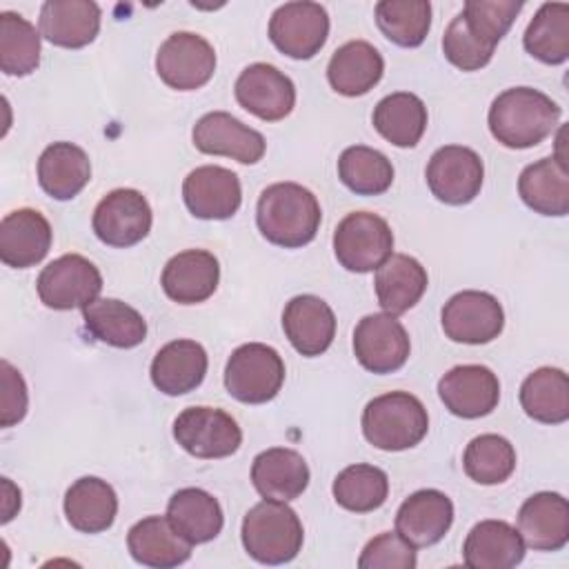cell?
Segmentation results:
<instances>
[{"label": "cell", "mask_w": 569, "mask_h": 569, "mask_svg": "<svg viewBox=\"0 0 569 569\" xmlns=\"http://www.w3.org/2000/svg\"><path fill=\"white\" fill-rule=\"evenodd\" d=\"M51 224L36 209H16L0 222V260L13 269L38 264L51 249Z\"/></svg>", "instance_id": "cell-23"}, {"label": "cell", "mask_w": 569, "mask_h": 569, "mask_svg": "<svg viewBox=\"0 0 569 569\" xmlns=\"http://www.w3.org/2000/svg\"><path fill=\"white\" fill-rule=\"evenodd\" d=\"M127 547L136 562L171 569L189 560L193 545L173 529L167 516H147L129 529Z\"/></svg>", "instance_id": "cell-26"}, {"label": "cell", "mask_w": 569, "mask_h": 569, "mask_svg": "<svg viewBox=\"0 0 569 569\" xmlns=\"http://www.w3.org/2000/svg\"><path fill=\"white\" fill-rule=\"evenodd\" d=\"M207 367V351L200 342L171 340L153 356L151 382L167 396H182L202 385Z\"/></svg>", "instance_id": "cell-25"}, {"label": "cell", "mask_w": 569, "mask_h": 569, "mask_svg": "<svg viewBox=\"0 0 569 569\" xmlns=\"http://www.w3.org/2000/svg\"><path fill=\"white\" fill-rule=\"evenodd\" d=\"M336 502L353 513H369L385 505L389 496V478L373 465H349L333 480Z\"/></svg>", "instance_id": "cell-40"}, {"label": "cell", "mask_w": 569, "mask_h": 569, "mask_svg": "<svg viewBox=\"0 0 569 569\" xmlns=\"http://www.w3.org/2000/svg\"><path fill=\"white\" fill-rule=\"evenodd\" d=\"M220 264L211 251L187 249L176 253L162 269V291L178 305H198L213 296Z\"/></svg>", "instance_id": "cell-21"}, {"label": "cell", "mask_w": 569, "mask_h": 569, "mask_svg": "<svg viewBox=\"0 0 569 569\" xmlns=\"http://www.w3.org/2000/svg\"><path fill=\"white\" fill-rule=\"evenodd\" d=\"M193 147L209 156H227L242 164H256L267 149L260 131L247 127L227 111L204 113L191 131Z\"/></svg>", "instance_id": "cell-16"}, {"label": "cell", "mask_w": 569, "mask_h": 569, "mask_svg": "<svg viewBox=\"0 0 569 569\" xmlns=\"http://www.w3.org/2000/svg\"><path fill=\"white\" fill-rule=\"evenodd\" d=\"M251 482L264 500H296L309 485L305 458L287 447H271L253 458Z\"/></svg>", "instance_id": "cell-27"}, {"label": "cell", "mask_w": 569, "mask_h": 569, "mask_svg": "<svg viewBox=\"0 0 569 569\" xmlns=\"http://www.w3.org/2000/svg\"><path fill=\"white\" fill-rule=\"evenodd\" d=\"M465 565L471 569H509L522 562L525 542L505 520H480L462 545Z\"/></svg>", "instance_id": "cell-29"}, {"label": "cell", "mask_w": 569, "mask_h": 569, "mask_svg": "<svg viewBox=\"0 0 569 569\" xmlns=\"http://www.w3.org/2000/svg\"><path fill=\"white\" fill-rule=\"evenodd\" d=\"M525 413L542 425H560L569 418V378L562 369L540 367L520 385Z\"/></svg>", "instance_id": "cell-37"}, {"label": "cell", "mask_w": 569, "mask_h": 569, "mask_svg": "<svg viewBox=\"0 0 569 569\" xmlns=\"http://www.w3.org/2000/svg\"><path fill=\"white\" fill-rule=\"evenodd\" d=\"M365 438L382 451L416 447L429 431L425 405L409 391H389L367 402L362 411Z\"/></svg>", "instance_id": "cell-4"}, {"label": "cell", "mask_w": 569, "mask_h": 569, "mask_svg": "<svg viewBox=\"0 0 569 569\" xmlns=\"http://www.w3.org/2000/svg\"><path fill=\"white\" fill-rule=\"evenodd\" d=\"M100 7L91 0H47L40 9V36L56 47L80 49L100 31Z\"/></svg>", "instance_id": "cell-24"}, {"label": "cell", "mask_w": 569, "mask_h": 569, "mask_svg": "<svg viewBox=\"0 0 569 569\" xmlns=\"http://www.w3.org/2000/svg\"><path fill=\"white\" fill-rule=\"evenodd\" d=\"M282 329L300 356L316 358L333 342L336 316L322 298L302 293L287 302L282 311Z\"/></svg>", "instance_id": "cell-22"}, {"label": "cell", "mask_w": 569, "mask_h": 569, "mask_svg": "<svg viewBox=\"0 0 569 569\" xmlns=\"http://www.w3.org/2000/svg\"><path fill=\"white\" fill-rule=\"evenodd\" d=\"M385 73L380 51L367 40H351L338 47L327 64V80L333 91L347 98L365 96Z\"/></svg>", "instance_id": "cell-28"}, {"label": "cell", "mask_w": 569, "mask_h": 569, "mask_svg": "<svg viewBox=\"0 0 569 569\" xmlns=\"http://www.w3.org/2000/svg\"><path fill=\"white\" fill-rule=\"evenodd\" d=\"M284 382L280 353L262 342H247L231 351L224 367V387L244 405H262L278 396Z\"/></svg>", "instance_id": "cell-5"}, {"label": "cell", "mask_w": 569, "mask_h": 569, "mask_svg": "<svg viewBox=\"0 0 569 569\" xmlns=\"http://www.w3.org/2000/svg\"><path fill=\"white\" fill-rule=\"evenodd\" d=\"M89 180V156L73 142H53L38 158V182L53 200L76 198Z\"/></svg>", "instance_id": "cell-31"}, {"label": "cell", "mask_w": 569, "mask_h": 569, "mask_svg": "<svg viewBox=\"0 0 569 569\" xmlns=\"http://www.w3.org/2000/svg\"><path fill=\"white\" fill-rule=\"evenodd\" d=\"M244 551L262 565H284L302 549L305 531L298 513L280 500H262L242 518Z\"/></svg>", "instance_id": "cell-3"}, {"label": "cell", "mask_w": 569, "mask_h": 569, "mask_svg": "<svg viewBox=\"0 0 569 569\" xmlns=\"http://www.w3.org/2000/svg\"><path fill=\"white\" fill-rule=\"evenodd\" d=\"M562 109L542 91L511 87L489 107V131L509 149H529L553 133Z\"/></svg>", "instance_id": "cell-1"}, {"label": "cell", "mask_w": 569, "mask_h": 569, "mask_svg": "<svg viewBox=\"0 0 569 569\" xmlns=\"http://www.w3.org/2000/svg\"><path fill=\"white\" fill-rule=\"evenodd\" d=\"M36 289L49 309H84L98 300V293L102 291V276L89 258L80 253H64L40 271Z\"/></svg>", "instance_id": "cell-7"}, {"label": "cell", "mask_w": 569, "mask_h": 569, "mask_svg": "<svg viewBox=\"0 0 569 569\" xmlns=\"http://www.w3.org/2000/svg\"><path fill=\"white\" fill-rule=\"evenodd\" d=\"M167 518L173 529L191 545L213 540L224 525L220 502L198 487L178 489L167 505Z\"/></svg>", "instance_id": "cell-34"}, {"label": "cell", "mask_w": 569, "mask_h": 569, "mask_svg": "<svg viewBox=\"0 0 569 569\" xmlns=\"http://www.w3.org/2000/svg\"><path fill=\"white\" fill-rule=\"evenodd\" d=\"M238 104L260 120L276 122L291 113L296 104V87L289 76L267 62L244 67L236 80Z\"/></svg>", "instance_id": "cell-15"}, {"label": "cell", "mask_w": 569, "mask_h": 569, "mask_svg": "<svg viewBox=\"0 0 569 569\" xmlns=\"http://www.w3.org/2000/svg\"><path fill=\"white\" fill-rule=\"evenodd\" d=\"M425 176L431 193L440 202L458 207L471 202L480 193L485 167L473 149L447 144L433 151Z\"/></svg>", "instance_id": "cell-12"}, {"label": "cell", "mask_w": 569, "mask_h": 569, "mask_svg": "<svg viewBox=\"0 0 569 569\" xmlns=\"http://www.w3.org/2000/svg\"><path fill=\"white\" fill-rule=\"evenodd\" d=\"M0 425L13 427L27 416L29 393L24 378L9 360L0 362Z\"/></svg>", "instance_id": "cell-47"}, {"label": "cell", "mask_w": 569, "mask_h": 569, "mask_svg": "<svg viewBox=\"0 0 569 569\" xmlns=\"http://www.w3.org/2000/svg\"><path fill=\"white\" fill-rule=\"evenodd\" d=\"M527 53L545 64H562L569 58V4L545 2L522 36Z\"/></svg>", "instance_id": "cell-38"}, {"label": "cell", "mask_w": 569, "mask_h": 569, "mask_svg": "<svg viewBox=\"0 0 569 569\" xmlns=\"http://www.w3.org/2000/svg\"><path fill=\"white\" fill-rule=\"evenodd\" d=\"M409 349V333L391 313H369L353 329V353L371 373L398 371Z\"/></svg>", "instance_id": "cell-14"}, {"label": "cell", "mask_w": 569, "mask_h": 569, "mask_svg": "<svg viewBox=\"0 0 569 569\" xmlns=\"http://www.w3.org/2000/svg\"><path fill=\"white\" fill-rule=\"evenodd\" d=\"M518 533L533 551H560L569 542V502L556 491L529 496L518 511Z\"/></svg>", "instance_id": "cell-19"}, {"label": "cell", "mask_w": 569, "mask_h": 569, "mask_svg": "<svg viewBox=\"0 0 569 569\" xmlns=\"http://www.w3.org/2000/svg\"><path fill=\"white\" fill-rule=\"evenodd\" d=\"M442 405L458 418H482L498 407L500 382L485 365H458L438 380Z\"/></svg>", "instance_id": "cell-17"}, {"label": "cell", "mask_w": 569, "mask_h": 569, "mask_svg": "<svg viewBox=\"0 0 569 569\" xmlns=\"http://www.w3.org/2000/svg\"><path fill=\"white\" fill-rule=\"evenodd\" d=\"M338 178L358 196H378L391 187L393 164L382 151L353 144L338 158Z\"/></svg>", "instance_id": "cell-39"}, {"label": "cell", "mask_w": 569, "mask_h": 569, "mask_svg": "<svg viewBox=\"0 0 569 569\" xmlns=\"http://www.w3.org/2000/svg\"><path fill=\"white\" fill-rule=\"evenodd\" d=\"M82 320L87 331L109 347L131 349L147 338L144 318L133 307L116 298L93 300L82 309Z\"/></svg>", "instance_id": "cell-35"}, {"label": "cell", "mask_w": 569, "mask_h": 569, "mask_svg": "<svg viewBox=\"0 0 569 569\" xmlns=\"http://www.w3.org/2000/svg\"><path fill=\"white\" fill-rule=\"evenodd\" d=\"M416 562V549L398 531L371 538L358 558L360 569H413Z\"/></svg>", "instance_id": "cell-46"}, {"label": "cell", "mask_w": 569, "mask_h": 569, "mask_svg": "<svg viewBox=\"0 0 569 569\" xmlns=\"http://www.w3.org/2000/svg\"><path fill=\"white\" fill-rule=\"evenodd\" d=\"M440 322L449 340L462 345H485L502 333L505 311L496 296L467 289L445 302Z\"/></svg>", "instance_id": "cell-11"}, {"label": "cell", "mask_w": 569, "mask_h": 569, "mask_svg": "<svg viewBox=\"0 0 569 569\" xmlns=\"http://www.w3.org/2000/svg\"><path fill=\"white\" fill-rule=\"evenodd\" d=\"M376 24L398 47H418L431 27L427 0H382L376 4Z\"/></svg>", "instance_id": "cell-42"}, {"label": "cell", "mask_w": 569, "mask_h": 569, "mask_svg": "<svg viewBox=\"0 0 569 569\" xmlns=\"http://www.w3.org/2000/svg\"><path fill=\"white\" fill-rule=\"evenodd\" d=\"M462 467L478 485H500L516 469V449L498 433H482L467 445Z\"/></svg>", "instance_id": "cell-43"}, {"label": "cell", "mask_w": 569, "mask_h": 569, "mask_svg": "<svg viewBox=\"0 0 569 569\" xmlns=\"http://www.w3.org/2000/svg\"><path fill=\"white\" fill-rule=\"evenodd\" d=\"M151 207L136 189H113L93 209L91 227L100 242L109 247H131L151 231Z\"/></svg>", "instance_id": "cell-13"}, {"label": "cell", "mask_w": 569, "mask_h": 569, "mask_svg": "<svg viewBox=\"0 0 569 569\" xmlns=\"http://www.w3.org/2000/svg\"><path fill=\"white\" fill-rule=\"evenodd\" d=\"M333 253L347 271H373L393 253L391 227L371 211L347 213L333 231Z\"/></svg>", "instance_id": "cell-6"}, {"label": "cell", "mask_w": 569, "mask_h": 569, "mask_svg": "<svg viewBox=\"0 0 569 569\" xmlns=\"http://www.w3.org/2000/svg\"><path fill=\"white\" fill-rule=\"evenodd\" d=\"M118 513L113 487L96 476L78 478L64 493L67 522L82 533L107 531Z\"/></svg>", "instance_id": "cell-33"}, {"label": "cell", "mask_w": 569, "mask_h": 569, "mask_svg": "<svg viewBox=\"0 0 569 569\" xmlns=\"http://www.w3.org/2000/svg\"><path fill=\"white\" fill-rule=\"evenodd\" d=\"M2 522H9L16 511H20V489L11 485L9 478H2Z\"/></svg>", "instance_id": "cell-48"}, {"label": "cell", "mask_w": 569, "mask_h": 569, "mask_svg": "<svg viewBox=\"0 0 569 569\" xmlns=\"http://www.w3.org/2000/svg\"><path fill=\"white\" fill-rule=\"evenodd\" d=\"M173 438L193 458L213 460L236 453L242 442V431L222 409L189 407L173 420Z\"/></svg>", "instance_id": "cell-8"}, {"label": "cell", "mask_w": 569, "mask_h": 569, "mask_svg": "<svg viewBox=\"0 0 569 569\" xmlns=\"http://www.w3.org/2000/svg\"><path fill=\"white\" fill-rule=\"evenodd\" d=\"M453 522V502L438 489L411 493L396 513V531L413 549L431 547L445 538Z\"/></svg>", "instance_id": "cell-20"}, {"label": "cell", "mask_w": 569, "mask_h": 569, "mask_svg": "<svg viewBox=\"0 0 569 569\" xmlns=\"http://www.w3.org/2000/svg\"><path fill=\"white\" fill-rule=\"evenodd\" d=\"M187 209L200 220H227L242 202L240 180L231 169L204 164L189 171L182 182Z\"/></svg>", "instance_id": "cell-18"}, {"label": "cell", "mask_w": 569, "mask_h": 569, "mask_svg": "<svg viewBox=\"0 0 569 569\" xmlns=\"http://www.w3.org/2000/svg\"><path fill=\"white\" fill-rule=\"evenodd\" d=\"M520 0H467L460 16L467 31L482 44L496 49L520 13Z\"/></svg>", "instance_id": "cell-44"}, {"label": "cell", "mask_w": 569, "mask_h": 569, "mask_svg": "<svg viewBox=\"0 0 569 569\" xmlns=\"http://www.w3.org/2000/svg\"><path fill=\"white\" fill-rule=\"evenodd\" d=\"M322 211L316 196L298 182L269 184L258 198L256 222L271 244L305 247L316 238Z\"/></svg>", "instance_id": "cell-2"}, {"label": "cell", "mask_w": 569, "mask_h": 569, "mask_svg": "<svg viewBox=\"0 0 569 569\" xmlns=\"http://www.w3.org/2000/svg\"><path fill=\"white\" fill-rule=\"evenodd\" d=\"M442 53L453 67L462 71H478L493 58V49L482 44L467 31L460 13L445 29Z\"/></svg>", "instance_id": "cell-45"}, {"label": "cell", "mask_w": 569, "mask_h": 569, "mask_svg": "<svg viewBox=\"0 0 569 569\" xmlns=\"http://www.w3.org/2000/svg\"><path fill=\"white\" fill-rule=\"evenodd\" d=\"M329 16L318 2L280 4L269 20V38L278 51L293 60L313 58L327 42Z\"/></svg>", "instance_id": "cell-9"}, {"label": "cell", "mask_w": 569, "mask_h": 569, "mask_svg": "<svg viewBox=\"0 0 569 569\" xmlns=\"http://www.w3.org/2000/svg\"><path fill=\"white\" fill-rule=\"evenodd\" d=\"M371 122L387 142L409 149L420 142L427 129V107L416 93L396 91L373 107Z\"/></svg>", "instance_id": "cell-36"}, {"label": "cell", "mask_w": 569, "mask_h": 569, "mask_svg": "<svg viewBox=\"0 0 569 569\" xmlns=\"http://www.w3.org/2000/svg\"><path fill=\"white\" fill-rule=\"evenodd\" d=\"M518 193L540 216H567L569 171L565 160L549 156L527 164L518 178Z\"/></svg>", "instance_id": "cell-32"}, {"label": "cell", "mask_w": 569, "mask_h": 569, "mask_svg": "<svg viewBox=\"0 0 569 569\" xmlns=\"http://www.w3.org/2000/svg\"><path fill=\"white\" fill-rule=\"evenodd\" d=\"M156 71L160 80L178 91L204 87L216 71V51L198 33L176 31L156 53Z\"/></svg>", "instance_id": "cell-10"}, {"label": "cell", "mask_w": 569, "mask_h": 569, "mask_svg": "<svg viewBox=\"0 0 569 569\" xmlns=\"http://www.w3.org/2000/svg\"><path fill=\"white\" fill-rule=\"evenodd\" d=\"M40 64V31L13 11L0 13V69L7 76H29Z\"/></svg>", "instance_id": "cell-41"}, {"label": "cell", "mask_w": 569, "mask_h": 569, "mask_svg": "<svg viewBox=\"0 0 569 569\" xmlns=\"http://www.w3.org/2000/svg\"><path fill=\"white\" fill-rule=\"evenodd\" d=\"M429 278L425 267L407 256V253H391L378 269L373 278L378 305L385 313L400 316L409 311L427 291Z\"/></svg>", "instance_id": "cell-30"}]
</instances>
